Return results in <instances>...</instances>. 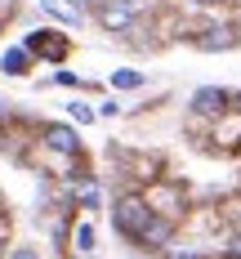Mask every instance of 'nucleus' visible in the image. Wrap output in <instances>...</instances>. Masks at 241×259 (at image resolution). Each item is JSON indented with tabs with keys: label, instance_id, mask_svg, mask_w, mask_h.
<instances>
[{
	"label": "nucleus",
	"instance_id": "obj_1",
	"mask_svg": "<svg viewBox=\"0 0 241 259\" xmlns=\"http://www.w3.org/2000/svg\"><path fill=\"white\" fill-rule=\"evenodd\" d=\"M152 219H157V210H152V201H148L143 192H121L116 206H112V224H116V233L130 237L134 246H138V237L152 228Z\"/></svg>",
	"mask_w": 241,
	"mask_h": 259
},
{
	"label": "nucleus",
	"instance_id": "obj_2",
	"mask_svg": "<svg viewBox=\"0 0 241 259\" xmlns=\"http://www.w3.org/2000/svg\"><path fill=\"white\" fill-rule=\"evenodd\" d=\"M138 5L134 0H99L94 5V18H99V27L103 31H116V36H125V31H134L138 27Z\"/></svg>",
	"mask_w": 241,
	"mask_h": 259
},
{
	"label": "nucleus",
	"instance_id": "obj_3",
	"mask_svg": "<svg viewBox=\"0 0 241 259\" xmlns=\"http://www.w3.org/2000/svg\"><path fill=\"white\" fill-rule=\"evenodd\" d=\"M27 50L36 54V58H45V63H67V54H72V40H67V31H54V27H36V31H27L23 40Z\"/></svg>",
	"mask_w": 241,
	"mask_h": 259
},
{
	"label": "nucleus",
	"instance_id": "obj_4",
	"mask_svg": "<svg viewBox=\"0 0 241 259\" xmlns=\"http://www.w3.org/2000/svg\"><path fill=\"white\" fill-rule=\"evenodd\" d=\"M192 45L201 54H223V50H237L241 45V31L232 23H210V27H201V31L192 36Z\"/></svg>",
	"mask_w": 241,
	"mask_h": 259
},
{
	"label": "nucleus",
	"instance_id": "obj_5",
	"mask_svg": "<svg viewBox=\"0 0 241 259\" xmlns=\"http://www.w3.org/2000/svg\"><path fill=\"white\" fill-rule=\"evenodd\" d=\"M143 197L152 201V210H157V214H165V219H174V224H179V214H183V188H174L170 179H157Z\"/></svg>",
	"mask_w": 241,
	"mask_h": 259
},
{
	"label": "nucleus",
	"instance_id": "obj_6",
	"mask_svg": "<svg viewBox=\"0 0 241 259\" xmlns=\"http://www.w3.org/2000/svg\"><path fill=\"white\" fill-rule=\"evenodd\" d=\"M40 143L58 156H80V139H76V125H63V121H45L40 125Z\"/></svg>",
	"mask_w": 241,
	"mask_h": 259
},
{
	"label": "nucleus",
	"instance_id": "obj_7",
	"mask_svg": "<svg viewBox=\"0 0 241 259\" xmlns=\"http://www.w3.org/2000/svg\"><path fill=\"white\" fill-rule=\"evenodd\" d=\"M232 112V94L228 90H219V85H201L197 94H192V116H228Z\"/></svg>",
	"mask_w": 241,
	"mask_h": 259
},
{
	"label": "nucleus",
	"instance_id": "obj_8",
	"mask_svg": "<svg viewBox=\"0 0 241 259\" xmlns=\"http://www.w3.org/2000/svg\"><path fill=\"white\" fill-rule=\"evenodd\" d=\"M174 228H179L174 219L157 214V219H152V228L138 237V250H165V246H170V237H174Z\"/></svg>",
	"mask_w": 241,
	"mask_h": 259
},
{
	"label": "nucleus",
	"instance_id": "obj_9",
	"mask_svg": "<svg viewBox=\"0 0 241 259\" xmlns=\"http://www.w3.org/2000/svg\"><path fill=\"white\" fill-rule=\"evenodd\" d=\"M219 148H241V112H228L214 121V134H210Z\"/></svg>",
	"mask_w": 241,
	"mask_h": 259
},
{
	"label": "nucleus",
	"instance_id": "obj_10",
	"mask_svg": "<svg viewBox=\"0 0 241 259\" xmlns=\"http://www.w3.org/2000/svg\"><path fill=\"white\" fill-rule=\"evenodd\" d=\"M40 9H45V14H50V18H58V23H80V14H85V9H80V0H40Z\"/></svg>",
	"mask_w": 241,
	"mask_h": 259
},
{
	"label": "nucleus",
	"instance_id": "obj_11",
	"mask_svg": "<svg viewBox=\"0 0 241 259\" xmlns=\"http://www.w3.org/2000/svg\"><path fill=\"white\" fill-rule=\"evenodd\" d=\"M0 72H9V76H27V72H31V50H27V45L5 50V58H0Z\"/></svg>",
	"mask_w": 241,
	"mask_h": 259
},
{
	"label": "nucleus",
	"instance_id": "obj_12",
	"mask_svg": "<svg viewBox=\"0 0 241 259\" xmlns=\"http://www.w3.org/2000/svg\"><path fill=\"white\" fill-rule=\"evenodd\" d=\"M143 72H138V67H116V72H112V76H107V85H112V90H143Z\"/></svg>",
	"mask_w": 241,
	"mask_h": 259
},
{
	"label": "nucleus",
	"instance_id": "obj_13",
	"mask_svg": "<svg viewBox=\"0 0 241 259\" xmlns=\"http://www.w3.org/2000/svg\"><path fill=\"white\" fill-rule=\"evenodd\" d=\"M72 246H76L80 255H94V250H99V233H94V224H76V228H72Z\"/></svg>",
	"mask_w": 241,
	"mask_h": 259
},
{
	"label": "nucleus",
	"instance_id": "obj_14",
	"mask_svg": "<svg viewBox=\"0 0 241 259\" xmlns=\"http://www.w3.org/2000/svg\"><path fill=\"white\" fill-rule=\"evenodd\" d=\"M67 116H72V125H94L99 121V107H89V103H67Z\"/></svg>",
	"mask_w": 241,
	"mask_h": 259
},
{
	"label": "nucleus",
	"instance_id": "obj_15",
	"mask_svg": "<svg viewBox=\"0 0 241 259\" xmlns=\"http://www.w3.org/2000/svg\"><path fill=\"white\" fill-rule=\"evenodd\" d=\"M54 80H58V85H72V90H80V85H85V80H80L76 72H67V67H58V72H54Z\"/></svg>",
	"mask_w": 241,
	"mask_h": 259
},
{
	"label": "nucleus",
	"instance_id": "obj_16",
	"mask_svg": "<svg viewBox=\"0 0 241 259\" xmlns=\"http://www.w3.org/2000/svg\"><path fill=\"white\" fill-rule=\"evenodd\" d=\"M80 206H85V210H99V188H94V183H85V192H80Z\"/></svg>",
	"mask_w": 241,
	"mask_h": 259
},
{
	"label": "nucleus",
	"instance_id": "obj_17",
	"mask_svg": "<svg viewBox=\"0 0 241 259\" xmlns=\"http://www.w3.org/2000/svg\"><path fill=\"white\" fill-rule=\"evenodd\" d=\"M9 259H40V250H36V246H14Z\"/></svg>",
	"mask_w": 241,
	"mask_h": 259
},
{
	"label": "nucleus",
	"instance_id": "obj_18",
	"mask_svg": "<svg viewBox=\"0 0 241 259\" xmlns=\"http://www.w3.org/2000/svg\"><path fill=\"white\" fill-rule=\"evenodd\" d=\"M223 259H241V233L228 241V250H223Z\"/></svg>",
	"mask_w": 241,
	"mask_h": 259
},
{
	"label": "nucleus",
	"instance_id": "obj_19",
	"mask_svg": "<svg viewBox=\"0 0 241 259\" xmlns=\"http://www.w3.org/2000/svg\"><path fill=\"white\" fill-rule=\"evenodd\" d=\"M165 259H206L201 250H165Z\"/></svg>",
	"mask_w": 241,
	"mask_h": 259
},
{
	"label": "nucleus",
	"instance_id": "obj_20",
	"mask_svg": "<svg viewBox=\"0 0 241 259\" xmlns=\"http://www.w3.org/2000/svg\"><path fill=\"white\" fill-rule=\"evenodd\" d=\"M116 112H121V103H112V99H107V103H99V116H116Z\"/></svg>",
	"mask_w": 241,
	"mask_h": 259
},
{
	"label": "nucleus",
	"instance_id": "obj_21",
	"mask_svg": "<svg viewBox=\"0 0 241 259\" xmlns=\"http://www.w3.org/2000/svg\"><path fill=\"white\" fill-rule=\"evenodd\" d=\"M5 237H9V214L0 210V241H5Z\"/></svg>",
	"mask_w": 241,
	"mask_h": 259
},
{
	"label": "nucleus",
	"instance_id": "obj_22",
	"mask_svg": "<svg viewBox=\"0 0 241 259\" xmlns=\"http://www.w3.org/2000/svg\"><path fill=\"white\" fill-rule=\"evenodd\" d=\"M228 23H232V27H237V31H241V5H237V14H232V18H228Z\"/></svg>",
	"mask_w": 241,
	"mask_h": 259
},
{
	"label": "nucleus",
	"instance_id": "obj_23",
	"mask_svg": "<svg viewBox=\"0 0 241 259\" xmlns=\"http://www.w3.org/2000/svg\"><path fill=\"white\" fill-rule=\"evenodd\" d=\"M232 112H241V90H237V94H232Z\"/></svg>",
	"mask_w": 241,
	"mask_h": 259
},
{
	"label": "nucleus",
	"instance_id": "obj_24",
	"mask_svg": "<svg viewBox=\"0 0 241 259\" xmlns=\"http://www.w3.org/2000/svg\"><path fill=\"white\" fill-rule=\"evenodd\" d=\"M232 219H237V228H241V206H237V210H232Z\"/></svg>",
	"mask_w": 241,
	"mask_h": 259
},
{
	"label": "nucleus",
	"instance_id": "obj_25",
	"mask_svg": "<svg viewBox=\"0 0 241 259\" xmlns=\"http://www.w3.org/2000/svg\"><path fill=\"white\" fill-rule=\"evenodd\" d=\"M0 259H5V250H0Z\"/></svg>",
	"mask_w": 241,
	"mask_h": 259
},
{
	"label": "nucleus",
	"instance_id": "obj_26",
	"mask_svg": "<svg viewBox=\"0 0 241 259\" xmlns=\"http://www.w3.org/2000/svg\"><path fill=\"white\" fill-rule=\"evenodd\" d=\"M0 27H5V23H0Z\"/></svg>",
	"mask_w": 241,
	"mask_h": 259
}]
</instances>
